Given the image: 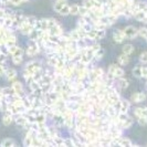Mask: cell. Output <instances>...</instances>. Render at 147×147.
I'll use <instances>...</instances> for the list:
<instances>
[{
    "instance_id": "7402d4cb",
    "label": "cell",
    "mask_w": 147,
    "mask_h": 147,
    "mask_svg": "<svg viewBox=\"0 0 147 147\" xmlns=\"http://www.w3.org/2000/svg\"><path fill=\"white\" fill-rule=\"evenodd\" d=\"M95 3H98V5H105L106 3V0H94Z\"/></svg>"
},
{
    "instance_id": "2e32d148",
    "label": "cell",
    "mask_w": 147,
    "mask_h": 147,
    "mask_svg": "<svg viewBox=\"0 0 147 147\" xmlns=\"http://www.w3.org/2000/svg\"><path fill=\"white\" fill-rule=\"evenodd\" d=\"M59 13L61 16H67V15H70V6H67V5H64V7H63L62 9H61V10H60Z\"/></svg>"
},
{
    "instance_id": "5bb4252c",
    "label": "cell",
    "mask_w": 147,
    "mask_h": 147,
    "mask_svg": "<svg viewBox=\"0 0 147 147\" xmlns=\"http://www.w3.org/2000/svg\"><path fill=\"white\" fill-rule=\"evenodd\" d=\"M95 5V1L94 0H83V6L85 8H88V10L92 9Z\"/></svg>"
},
{
    "instance_id": "9a60e30c",
    "label": "cell",
    "mask_w": 147,
    "mask_h": 147,
    "mask_svg": "<svg viewBox=\"0 0 147 147\" xmlns=\"http://www.w3.org/2000/svg\"><path fill=\"white\" fill-rule=\"evenodd\" d=\"M104 36H105V31H104V29H97V31H96V36H95V41H98V40L103 39Z\"/></svg>"
},
{
    "instance_id": "3957f363",
    "label": "cell",
    "mask_w": 147,
    "mask_h": 147,
    "mask_svg": "<svg viewBox=\"0 0 147 147\" xmlns=\"http://www.w3.org/2000/svg\"><path fill=\"white\" fill-rule=\"evenodd\" d=\"M147 98V96L145 93H143V92H137V93H134L131 97V100H132V102L134 103H142V102H144L145 100Z\"/></svg>"
},
{
    "instance_id": "5b68a950",
    "label": "cell",
    "mask_w": 147,
    "mask_h": 147,
    "mask_svg": "<svg viewBox=\"0 0 147 147\" xmlns=\"http://www.w3.org/2000/svg\"><path fill=\"white\" fill-rule=\"evenodd\" d=\"M125 34L123 31L121 30H116L114 33H113V40L116 42V43H122L124 40H125Z\"/></svg>"
},
{
    "instance_id": "44dd1931",
    "label": "cell",
    "mask_w": 147,
    "mask_h": 147,
    "mask_svg": "<svg viewBox=\"0 0 147 147\" xmlns=\"http://www.w3.org/2000/svg\"><path fill=\"white\" fill-rule=\"evenodd\" d=\"M13 78H16V72L15 71H10L9 72V79H13Z\"/></svg>"
},
{
    "instance_id": "cb8c5ba5",
    "label": "cell",
    "mask_w": 147,
    "mask_h": 147,
    "mask_svg": "<svg viewBox=\"0 0 147 147\" xmlns=\"http://www.w3.org/2000/svg\"><path fill=\"white\" fill-rule=\"evenodd\" d=\"M5 123H7V124H9V123H10V118H9V117L5 118Z\"/></svg>"
},
{
    "instance_id": "277c9868",
    "label": "cell",
    "mask_w": 147,
    "mask_h": 147,
    "mask_svg": "<svg viewBox=\"0 0 147 147\" xmlns=\"http://www.w3.org/2000/svg\"><path fill=\"white\" fill-rule=\"evenodd\" d=\"M48 32L50 33V36H58V37H61V36L63 34V29L57 23V24H54L53 27L49 28V29H48Z\"/></svg>"
},
{
    "instance_id": "ba28073f",
    "label": "cell",
    "mask_w": 147,
    "mask_h": 147,
    "mask_svg": "<svg viewBox=\"0 0 147 147\" xmlns=\"http://www.w3.org/2000/svg\"><path fill=\"white\" fill-rule=\"evenodd\" d=\"M128 62H129V55H126V54L123 53V54H121L118 57V63L121 65H126Z\"/></svg>"
},
{
    "instance_id": "d4e9b609",
    "label": "cell",
    "mask_w": 147,
    "mask_h": 147,
    "mask_svg": "<svg viewBox=\"0 0 147 147\" xmlns=\"http://www.w3.org/2000/svg\"><path fill=\"white\" fill-rule=\"evenodd\" d=\"M146 86H147V85H146Z\"/></svg>"
},
{
    "instance_id": "e0dca14e",
    "label": "cell",
    "mask_w": 147,
    "mask_h": 147,
    "mask_svg": "<svg viewBox=\"0 0 147 147\" xmlns=\"http://www.w3.org/2000/svg\"><path fill=\"white\" fill-rule=\"evenodd\" d=\"M138 34L147 40V29L146 28H140V29L138 30Z\"/></svg>"
},
{
    "instance_id": "9c48e42d",
    "label": "cell",
    "mask_w": 147,
    "mask_h": 147,
    "mask_svg": "<svg viewBox=\"0 0 147 147\" xmlns=\"http://www.w3.org/2000/svg\"><path fill=\"white\" fill-rule=\"evenodd\" d=\"M128 81L124 79V78H119V80H118V88H121V90H125V88H128Z\"/></svg>"
},
{
    "instance_id": "7a4b0ae2",
    "label": "cell",
    "mask_w": 147,
    "mask_h": 147,
    "mask_svg": "<svg viewBox=\"0 0 147 147\" xmlns=\"http://www.w3.org/2000/svg\"><path fill=\"white\" fill-rule=\"evenodd\" d=\"M123 32H124L125 37L129 38V39H134V38L138 34V30L136 29L135 27H133V26H128V27H126L125 29L123 30Z\"/></svg>"
},
{
    "instance_id": "8fae6325",
    "label": "cell",
    "mask_w": 147,
    "mask_h": 147,
    "mask_svg": "<svg viewBox=\"0 0 147 147\" xmlns=\"http://www.w3.org/2000/svg\"><path fill=\"white\" fill-rule=\"evenodd\" d=\"M64 5H66L65 0H62V1H57V2H55V5H54V7H53V8H54V11L59 12L60 10L64 7Z\"/></svg>"
},
{
    "instance_id": "ffe728a7",
    "label": "cell",
    "mask_w": 147,
    "mask_h": 147,
    "mask_svg": "<svg viewBox=\"0 0 147 147\" xmlns=\"http://www.w3.org/2000/svg\"><path fill=\"white\" fill-rule=\"evenodd\" d=\"M142 75L147 79V66H142Z\"/></svg>"
},
{
    "instance_id": "d6986e66",
    "label": "cell",
    "mask_w": 147,
    "mask_h": 147,
    "mask_svg": "<svg viewBox=\"0 0 147 147\" xmlns=\"http://www.w3.org/2000/svg\"><path fill=\"white\" fill-rule=\"evenodd\" d=\"M140 62H143V63H147V52H144V53H142L140 54Z\"/></svg>"
},
{
    "instance_id": "30bf717a",
    "label": "cell",
    "mask_w": 147,
    "mask_h": 147,
    "mask_svg": "<svg viewBox=\"0 0 147 147\" xmlns=\"http://www.w3.org/2000/svg\"><path fill=\"white\" fill-rule=\"evenodd\" d=\"M133 52H134V47L132 44H125L123 47V53L126 55H131Z\"/></svg>"
},
{
    "instance_id": "603a6c76",
    "label": "cell",
    "mask_w": 147,
    "mask_h": 147,
    "mask_svg": "<svg viewBox=\"0 0 147 147\" xmlns=\"http://www.w3.org/2000/svg\"><path fill=\"white\" fill-rule=\"evenodd\" d=\"M3 144H5V145H13L15 143H13L12 140H5V142H3Z\"/></svg>"
},
{
    "instance_id": "8992f818",
    "label": "cell",
    "mask_w": 147,
    "mask_h": 147,
    "mask_svg": "<svg viewBox=\"0 0 147 147\" xmlns=\"http://www.w3.org/2000/svg\"><path fill=\"white\" fill-rule=\"evenodd\" d=\"M134 115L136 118L142 117V116H147V106H142V107H136L134 110Z\"/></svg>"
},
{
    "instance_id": "6da1fadb",
    "label": "cell",
    "mask_w": 147,
    "mask_h": 147,
    "mask_svg": "<svg viewBox=\"0 0 147 147\" xmlns=\"http://www.w3.org/2000/svg\"><path fill=\"white\" fill-rule=\"evenodd\" d=\"M109 73L112 74L114 78H118L119 79V78H123L124 76L125 72H124V70L121 66L116 65V64H112L109 67Z\"/></svg>"
},
{
    "instance_id": "52a82bcc",
    "label": "cell",
    "mask_w": 147,
    "mask_h": 147,
    "mask_svg": "<svg viewBox=\"0 0 147 147\" xmlns=\"http://www.w3.org/2000/svg\"><path fill=\"white\" fill-rule=\"evenodd\" d=\"M146 17H147V11H143V10H140L135 15V18L142 22H146Z\"/></svg>"
},
{
    "instance_id": "ac0fdd59",
    "label": "cell",
    "mask_w": 147,
    "mask_h": 147,
    "mask_svg": "<svg viewBox=\"0 0 147 147\" xmlns=\"http://www.w3.org/2000/svg\"><path fill=\"white\" fill-rule=\"evenodd\" d=\"M137 122L140 125H147V116H142L137 118Z\"/></svg>"
},
{
    "instance_id": "7c38bea8",
    "label": "cell",
    "mask_w": 147,
    "mask_h": 147,
    "mask_svg": "<svg viewBox=\"0 0 147 147\" xmlns=\"http://www.w3.org/2000/svg\"><path fill=\"white\" fill-rule=\"evenodd\" d=\"M133 75L135 78H143V75H142V66H135L133 69Z\"/></svg>"
},
{
    "instance_id": "4fadbf2b",
    "label": "cell",
    "mask_w": 147,
    "mask_h": 147,
    "mask_svg": "<svg viewBox=\"0 0 147 147\" xmlns=\"http://www.w3.org/2000/svg\"><path fill=\"white\" fill-rule=\"evenodd\" d=\"M79 9H80V6L71 5V6H70V15H72V16L79 15Z\"/></svg>"
}]
</instances>
